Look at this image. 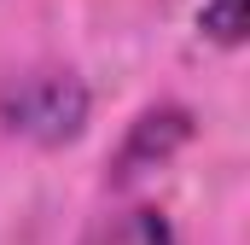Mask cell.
Masks as SVG:
<instances>
[{"mask_svg": "<svg viewBox=\"0 0 250 245\" xmlns=\"http://www.w3.org/2000/svg\"><path fill=\"white\" fill-rule=\"evenodd\" d=\"M82 245H175V228H169V216H163V210L134 204V210L105 216V222H99Z\"/></svg>", "mask_w": 250, "mask_h": 245, "instance_id": "3", "label": "cell"}, {"mask_svg": "<svg viewBox=\"0 0 250 245\" xmlns=\"http://www.w3.org/2000/svg\"><path fill=\"white\" fill-rule=\"evenodd\" d=\"M239 6H245V0H209V6L198 12V29H204V35H209L215 47H239V41H245Z\"/></svg>", "mask_w": 250, "mask_h": 245, "instance_id": "4", "label": "cell"}, {"mask_svg": "<svg viewBox=\"0 0 250 245\" xmlns=\"http://www.w3.org/2000/svg\"><path fill=\"white\" fill-rule=\"evenodd\" d=\"M187 140H192V111L187 105H151V111H140L128 122L117 158H111V181H134V175L169 164Z\"/></svg>", "mask_w": 250, "mask_h": 245, "instance_id": "2", "label": "cell"}, {"mask_svg": "<svg viewBox=\"0 0 250 245\" xmlns=\"http://www.w3.org/2000/svg\"><path fill=\"white\" fill-rule=\"evenodd\" d=\"M93 111V94L76 70L59 64H35V70H18L0 82V122L35 146H64L87 128Z\"/></svg>", "mask_w": 250, "mask_h": 245, "instance_id": "1", "label": "cell"}]
</instances>
